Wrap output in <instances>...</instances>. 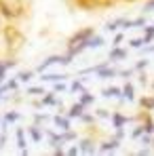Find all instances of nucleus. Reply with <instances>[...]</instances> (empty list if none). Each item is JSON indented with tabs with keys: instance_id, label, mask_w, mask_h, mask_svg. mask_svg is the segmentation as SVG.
I'll return each mask as SVG.
<instances>
[{
	"instance_id": "obj_1",
	"label": "nucleus",
	"mask_w": 154,
	"mask_h": 156,
	"mask_svg": "<svg viewBox=\"0 0 154 156\" xmlns=\"http://www.w3.org/2000/svg\"><path fill=\"white\" fill-rule=\"evenodd\" d=\"M2 38H4V44H6V53L9 55H17L27 42L26 34L17 26H13V23H6V26L2 27Z\"/></svg>"
},
{
	"instance_id": "obj_2",
	"label": "nucleus",
	"mask_w": 154,
	"mask_h": 156,
	"mask_svg": "<svg viewBox=\"0 0 154 156\" xmlns=\"http://www.w3.org/2000/svg\"><path fill=\"white\" fill-rule=\"evenodd\" d=\"M93 34H95L93 27H82V30L74 32V34L70 36V40H68V55H72V57L80 55V53L87 49V40H89Z\"/></svg>"
},
{
	"instance_id": "obj_3",
	"label": "nucleus",
	"mask_w": 154,
	"mask_h": 156,
	"mask_svg": "<svg viewBox=\"0 0 154 156\" xmlns=\"http://www.w3.org/2000/svg\"><path fill=\"white\" fill-rule=\"evenodd\" d=\"M0 15H2V19H9V21L21 19L26 15L23 0H0Z\"/></svg>"
},
{
	"instance_id": "obj_4",
	"label": "nucleus",
	"mask_w": 154,
	"mask_h": 156,
	"mask_svg": "<svg viewBox=\"0 0 154 156\" xmlns=\"http://www.w3.org/2000/svg\"><path fill=\"white\" fill-rule=\"evenodd\" d=\"M78 150H80V154H95V152H97V148H95V144H93V139H91V137L80 139Z\"/></svg>"
},
{
	"instance_id": "obj_5",
	"label": "nucleus",
	"mask_w": 154,
	"mask_h": 156,
	"mask_svg": "<svg viewBox=\"0 0 154 156\" xmlns=\"http://www.w3.org/2000/svg\"><path fill=\"white\" fill-rule=\"evenodd\" d=\"M53 122H55V127H57L59 131L72 129V127H70V118H68V116H63V114H55V116H53Z\"/></svg>"
},
{
	"instance_id": "obj_6",
	"label": "nucleus",
	"mask_w": 154,
	"mask_h": 156,
	"mask_svg": "<svg viewBox=\"0 0 154 156\" xmlns=\"http://www.w3.org/2000/svg\"><path fill=\"white\" fill-rule=\"evenodd\" d=\"M118 146H120V139L114 137V139H110V141H103L102 146L97 148V152H102V154H106V152H114Z\"/></svg>"
},
{
	"instance_id": "obj_7",
	"label": "nucleus",
	"mask_w": 154,
	"mask_h": 156,
	"mask_svg": "<svg viewBox=\"0 0 154 156\" xmlns=\"http://www.w3.org/2000/svg\"><path fill=\"white\" fill-rule=\"evenodd\" d=\"M110 118H112V125H114V129H118V127H125L131 118H127L125 114H120V112H114V114H110Z\"/></svg>"
},
{
	"instance_id": "obj_8",
	"label": "nucleus",
	"mask_w": 154,
	"mask_h": 156,
	"mask_svg": "<svg viewBox=\"0 0 154 156\" xmlns=\"http://www.w3.org/2000/svg\"><path fill=\"white\" fill-rule=\"evenodd\" d=\"M106 44V40H103V36H97V34H93L89 40H87V49H99Z\"/></svg>"
},
{
	"instance_id": "obj_9",
	"label": "nucleus",
	"mask_w": 154,
	"mask_h": 156,
	"mask_svg": "<svg viewBox=\"0 0 154 156\" xmlns=\"http://www.w3.org/2000/svg\"><path fill=\"white\" fill-rule=\"evenodd\" d=\"M27 133H30L32 141H36V144H38V141H42V135H45V133H42V129H40L38 125H32V127H27Z\"/></svg>"
},
{
	"instance_id": "obj_10",
	"label": "nucleus",
	"mask_w": 154,
	"mask_h": 156,
	"mask_svg": "<svg viewBox=\"0 0 154 156\" xmlns=\"http://www.w3.org/2000/svg\"><path fill=\"white\" fill-rule=\"evenodd\" d=\"M110 61H118V59H127V49H120V47H114L110 51Z\"/></svg>"
},
{
	"instance_id": "obj_11",
	"label": "nucleus",
	"mask_w": 154,
	"mask_h": 156,
	"mask_svg": "<svg viewBox=\"0 0 154 156\" xmlns=\"http://www.w3.org/2000/svg\"><path fill=\"white\" fill-rule=\"evenodd\" d=\"M82 112H84V105L80 104V101H76V104L70 108V112H66V116H68V118H78Z\"/></svg>"
},
{
	"instance_id": "obj_12",
	"label": "nucleus",
	"mask_w": 154,
	"mask_h": 156,
	"mask_svg": "<svg viewBox=\"0 0 154 156\" xmlns=\"http://www.w3.org/2000/svg\"><path fill=\"white\" fill-rule=\"evenodd\" d=\"M103 97H123V89L120 87H108L102 91Z\"/></svg>"
},
{
	"instance_id": "obj_13",
	"label": "nucleus",
	"mask_w": 154,
	"mask_h": 156,
	"mask_svg": "<svg viewBox=\"0 0 154 156\" xmlns=\"http://www.w3.org/2000/svg\"><path fill=\"white\" fill-rule=\"evenodd\" d=\"M78 101H80V104L87 108V105L95 104V95H91L89 91H84V89H82V91H80V99H78Z\"/></svg>"
},
{
	"instance_id": "obj_14",
	"label": "nucleus",
	"mask_w": 154,
	"mask_h": 156,
	"mask_svg": "<svg viewBox=\"0 0 154 156\" xmlns=\"http://www.w3.org/2000/svg\"><path fill=\"white\" fill-rule=\"evenodd\" d=\"M40 104H42V105H59L61 101L55 97V91H51V93H45V97H42Z\"/></svg>"
},
{
	"instance_id": "obj_15",
	"label": "nucleus",
	"mask_w": 154,
	"mask_h": 156,
	"mask_svg": "<svg viewBox=\"0 0 154 156\" xmlns=\"http://www.w3.org/2000/svg\"><path fill=\"white\" fill-rule=\"evenodd\" d=\"M123 99H127V101H133V99H135V89H133L131 82H127V84L123 87Z\"/></svg>"
},
{
	"instance_id": "obj_16",
	"label": "nucleus",
	"mask_w": 154,
	"mask_h": 156,
	"mask_svg": "<svg viewBox=\"0 0 154 156\" xmlns=\"http://www.w3.org/2000/svg\"><path fill=\"white\" fill-rule=\"evenodd\" d=\"M74 4H76L78 9H84V11H93V9H97L95 6V0H72Z\"/></svg>"
},
{
	"instance_id": "obj_17",
	"label": "nucleus",
	"mask_w": 154,
	"mask_h": 156,
	"mask_svg": "<svg viewBox=\"0 0 154 156\" xmlns=\"http://www.w3.org/2000/svg\"><path fill=\"white\" fill-rule=\"evenodd\" d=\"M139 105H141L146 112H152V110H154V97H150V95H144V97L139 99Z\"/></svg>"
},
{
	"instance_id": "obj_18",
	"label": "nucleus",
	"mask_w": 154,
	"mask_h": 156,
	"mask_svg": "<svg viewBox=\"0 0 154 156\" xmlns=\"http://www.w3.org/2000/svg\"><path fill=\"white\" fill-rule=\"evenodd\" d=\"M63 78H68V76H66V74H45V72H42L40 80H42V82H57V80H63Z\"/></svg>"
},
{
	"instance_id": "obj_19",
	"label": "nucleus",
	"mask_w": 154,
	"mask_h": 156,
	"mask_svg": "<svg viewBox=\"0 0 154 156\" xmlns=\"http://www.w3.org/2000/svg\"><path fill=\"white\" fill-rule=\"evenodd\" d=\"M15 135H17V148H19V150H26V131L23 129H17L15 131Z\"/></svg>"
},
{
	"instance_id": "obj_20",
	"label": "nucleus",
	"mask_w": 154,
	"mask_h": 156,
	"mask_svg": "<svg viewBox=\"0 0 154 156\" xmlns=\"http://www.w3.org/2000/svg\"><path fill=\"white\" fill-rule=\"evenodd\" d=\"M154 40V23L144 27V44H150Z\"/></svg>"
},
{
	"instance_id": "obj_21",
	"label": "nucleus",
	"mask_w": 154,
	"mask_h": 156,
	"mask_svg": "<svg viewBox=\"0 0 154 156\" xmlns=\"http://www.w3.org/2000/svg\"><path fill=\"white\" fill-rule=\"evenodd\" d=\"M123 23H125V17H118V19H114V21H108V23H106V30H108V32H116Z\"/></svg>"
},
{
	"instance_id": "obj_22",
	"label": "nucleus",
	"mask_w": 154,
	"mask_h": 156,
	"mask_svg": "<svg viewBox=\"0 0 154 156\" xmlns=\"http://www.w3.org/2000/svg\"><path fill=\"white\" fill-rule=\"evenodd\" d=\"M19 118H21V114H19V112H6V114H4V118H2V122L11 125V122H17Z\"/></svg>"
},
{
	"instance_id": "obj_23",
	"label": "nucleus",
	"mask_w": 154,
	"mask_h": 156,
	"mask_svg": "<svg viewBox=\"0 0 154 156\" xmlns=\"http://www.w3.org/2000/svg\"><path fill=\"white\" fill-rule=\"evenodd\" d=\"M32 76H34V70H23V72H19L15 78L19 82H27V80H32Z\"/></svg>"
},
{
	"instance_id": "obj_24",
	"label": "nucleus",
	"mask_w": 154,
	"mask_h": 156,
	"mask_svg": "<svg viewBox=\"0 0 154 156\" xmlns=\"http://www.w3.org/2000/svg\"><path fill=\"white\" fill-rule=\"evenodd\" d=\"M17 84H19V80H17V78H13V80H9L6 84H0V89H2V93H6V91H15V89H17Z\"/></svg>"
},
{
	"instance_id": "obj_25",
	"label": "nucleus",
	"mask_w": 154,
	"mask_h": 156,
	"mask_svg": "<svg viewBox=\"0 0 154 156\" xmlns=\"http://www.w3.org/2000/svg\"><path fill=\"white\" fill-rule=\"evenodd\" d=\"M148 63H150L148 59H139V61L135 63V68H133V72H141V70H146V68H148Z\"/></svg>"
},
{
	"instance_id": "obj_26",
	"label": "nucleus",
	"mask_w": 154,
	"mask_h": 156,
	"mask_svg": "<svg viewBox=\"0 0 154 156\" xmlns=\"http://www.w3.org/2000/svg\"><path fill=\"white\" fill-rule=\"evenodd\" d=\"M47 120H51L49 114H34V125H40V122H47Z\"/></svg>"
},
{
	"instance_id": "obj_27",
	"label": "nucleus",
	"mask_w": 154,
	"mask_h": 156,
	"mask_svg": "<svg viewBox=\"0 0 154 156\" xmlns=\"http://www.w3.org/2000/svg\"><path fill=\"white\" fill-rule=\"evenodd\" d=\"M82 89H84V87H82V80H74V82L70 84V91H74V93H76V91L80 93Z\"/></svg>"
},
{
	"instance_id": "obj_28",
	"label": "nucleus",
	"mask_w": 154,
	"mask_h": 156,
	"mask_svg": "<svg viewBox=\"0 0 154 156\" xmlns=\"http://www.w3.org/2000/svg\"><path fill=\"white\" fill-rule=\"evenodd\" d=\"M129 44H131V49H141L144 47V38H133Z\"/></svg>"
},
{
	"instance_id": "obj_29",
	"label": "nucleus",
	"mask_w": 154,
	"mask_h": 156,
	"mask_svg": "<svg viewBox=\"0 0 154 156\" xmlns=\"http://www.w3.org/2000/svg\"><path fill=\"white\" fill-rule=\"evenodd\" d=\"M27 93H30V95H45V89H42V87H30Z\"/></svg>"
},
{
	"instance_id": "obj_30",
	"label": "nucleus",
	"mask_w": 154,
	"mask_h": 156,
	"mask_svg": "<svg viewBox=\"0 0 154 156\" xmlns=\"http://www.w3.org/2000/svg\"><path fill=\"white\" fill-rule=\"evenodd\" d=\"M66 89H68V87H66L61 80H57V82L53 84V91H55V93H61V91H66Z\"/></svg>"
},
{
	"instance_id": "obj_31",
	"label": "nucleus",
	"mask_w": 154,
	"mask_h": 156,
	"mask_svg": "<svg viewBox=\"0 0 154 156\" xmlns=\"http://www.w3.org/2000/svg\"><path fill=\"white\" fill-rule=\"evenodd\" d=\"M139 137H141V144H144V146H150V144H152V137H150V133H141Z\"/></svg>"
},
{
	"instance_id": "obj_32",
	"label": "nucleus",
	"mask_w": 154,
	"mask_h": 156,
	"mask_svg": "<svg viewBox=\"0 0 154 156\" xmlns=\"http://www.w3.org/2000/svg\"><path fill=\"white\" fill-rule=\"evenodd\" d=\"M137 26H146V19H144V17H137V19H131V27H137Z\"/></svg>"
},
{
	"instance_id": "obj_33",
	"label": "nucleus",
	"mask_w": 154,
	"mask_h": 156,
	"mask_svg": "<svg viewBox=\"0 0 154 156\" xmlns=\"http://www.w3.org/2000/svg\"><path fill=\"white\" fill-rule=\"evenodd\" d=\"M2 63H4V68H6V70H11V68H15V66H17V61H15L13 57H11V59H4Z\"/></svg>"
},
{
	"instance_id": "obj_34",
	"label": "nucleus",
	"mask_w": 154,
	"mask_h": 156,
	"mask_svg": "<svg viewBox=\"0 0 154 156\" xmlns=\"http://www.w3.org/2000/svg\"><path fill=\"white\" fill-rule=\"evenodd\" d=\"M78 118H80V120H82V122H89V125H91V122H93V120H95V118H93V116H91V114H84V112H82V114H80V116H78Z\"/></svg>"
},
{
	"instance_id": "obj_35",
	"label": "nucleus",
	"mask_w": 154,
	"mask_h": 156,
	"mask_svg": "<svg viewBox=\"0 0 154 156\" xmlns=\"http://www.w3.org/2000/svg\"><path fill=\"white\" fill-rule=\"evenodd\" d=\"M141 133H144V127H141V125H137V127L133 129V133H131V137H135V139H137V137H139Z\"/></svg>"
},
{
	"instance_id": "obj_36",
	"label": "nucleus",
	"mask_w": 154,
	"mask_h": 156,
	"mask_svg": "<svg viewBox=\"0 0 154 156\" xmlns=\"http://www.w3.org/2000/svg\"><path fill=\"white\" fill-rule=\"evenodd\" d=\"M66 154L68 156H76V154H80V150H78V146H72V148L66 150Z\"/></svg>"
},
{
	"instance_id": "obj_37",
	"label": "nucleus",
	"mask_w": 154,
	"mask_h": 156,
	"mask_svg": "<svg viewBox=\"0 0 154 156\" xmlns=\"http://www.w3.org/2000/svg\"><path fill=\"white\" fill-rule=\"evenodd\" d=\"M95 116H97V118H110V112H108V110H97Z\"/></svg>"
},
{
	"instance_id": "obj_38",
	"label": "nucleus",
	"mask_w": 154,
	"mask_h": 156,
	"mask_svg": "<svg viewBox=\"0 0 154 156\" xmlns=\"http://www.w3.org/2000/svg\"><path fill=\"white\" fill-rule=\"evenodd\" d=\"M150 11H154V0H148L144 4V13H150Z\"/></svg>"
},
{
	"instance_id": "obj_39",
	"label": "nucleus",
	"mask_w": 154,
	"mask_h": 156,
	"mask_svg": "<svg viewBox=\"0 0 154 156\" xmlns=\"http://www.w3.org/2000/svg\"><path fill=\"white\" fill-rule=\"evenodd\" d=\"M123 40H125V36H123V34H116V36H114V42H112V44H114V47H118V44H120Z\"/></svg>"
},
{
	"instance_id": "obj_40",
	"label": "nucleus",
	"mask_w": 154,
	"mask_h": 156,
	"mask_svg": "<svg viewBox=\"0 0 154 156\" xmlns=\"http://www.w3.org/2000/svg\"><path fill=\"white\" fill-rule=\"evenodd\" d=\"M114 137H116V139H123V137H125V131H123V127H118V129H116Z\"/></svg>"
},
{
	"instance_id": "obj_41",
	"label": "nucleus",
	"mask_w": 154,
	"mask_h": 156,
	"mask_svg": "<svg viewBox=\"0 0 154 156\" xmlns=\"http://www.w3.org/2000/svg\"><path fill=\"white\" fill-rule=\"evenodd\" d=\"M6 78V68H4V63L0 61V80H4Z\"/></svg>"
},
{
	"instance_id": "obj_42",
	"label": "nucleus",
	"mask_w": 154,
	"mask_h": 156,
	"mask_svg": "<svg viewBox=\"0 0 154 156\" xmlns=\"http://www.w3.org/2000/svg\"><path fill=\"white\" fill-rule=\"evenodd\" d=\"M118 74H120V76H125V78H129L131 74H133V70H123V72H118Z\"/></svg>"
},
{
	"instance_id": "obj_43",
	"label": "nucleus",
	"mask_w": 154,
	"mask_h": 156,
	"mask_svg": "<svg viewBox=\"0 0 154 156\" xmlns=\"http://www.w3.org/2000/svg\"><path fill=\"white\" fill-rule=\"evenodd\" d=\"M139 82H141V84H148V76H146V74H139Z\"/></svg>"
},
{
	"instance_id": "obj_44",
	"label": "nucleus",
	"mask_w": 154,
	"mask_h": 156,
	"mask_svg": "<svg viewBox=\"0 0 154 156\" xmlns=\"http://www.w3.org/2000/svg\"><path fill=\"white\" fill-rule=\"evenodd\" d=\"M4 144H6V135L2 133V135H0V148H4Z\"/></svg>"
},
{
	"instance_id": "obj_45",
	"label": "nucleus",
	"mask_w": 154,
	"mask_h": 156,
	"mask_svg": "<svg viewBox=\"0 0 154 156\" xmlns=\"http://www.w3.org/2000/svg\"><path fill=\"white\" fill-rule=\"evenodd\" d=\"M144 53H154V44L152 47H144Z\"/></svg>"
},
{
	"instance_id": "obj_46",
	"label": "nucleus",
	"mask_w": 154,
	"mask_h": 156,
	"mask_svg": "<svg viewBox=\"0 0 154 156\" xmlns=\"http://www.w3.org/2000/svg\"><path fill=\"white\" fill-rule=\"evenodd\" d=\"M146 154H150V150H148V148H144V150H139V156H146Z\"/></svg>"
},
{
	"instance_id": "obj_47",
	"label": "nucleus",
	"mask_w": 154,
	"mask_h": 156,
	"mask_svg": "<svg viewBox=\"0 0 154 156\" xmlns=\"http://www.w3.org/2000/svg\"><path fill=\"white\" fill-rule=\"evenodd\" d=\"M2 27H4V21H2V15H0V36H2Z\"/></svg>"
},
{
	"instance_id": "obj_48",
	"label": "nucleus",
	"mask_w": 154,
	"mask_h": 156,
	"mask_svg": "<svg viewBox=\"0 0 154 156\" xmlns=\"http://www.w3.org/2000/svg\"><path fill=\"white\" fill-rule=\"evenodd\" d=\"M152 89H154V82H152Z\"/></svg>"
},
{
	"instance_id": "obj_49",
	"label": "nucleus",
	"mask_w": 154,
	"mask_h": 156,
	"mask_svg": "<svg viewBox=\"0 0 154 156\" xmlns=\"http://www.w3.org/2000/svg\"><path fill=\"white\" fill-rule=\"evenodd\" d=\"M0 84H2V80H0Z\"/></svg>"
},
{
	"instance_id": "obj_50",
	"label": "nucleus",
	"mask_w": 154,
	"mask_h": 156,
	"mask_svg": "<svg viewBox=\"0 0 154 156\" xmlns=\"http://www.w3.org/2000/svg\"><path fill=\"white\" fill-rule=\"evenodd\" d=\"M127 2H131V0H127Z\"/></svg>"
}]
</instances>
